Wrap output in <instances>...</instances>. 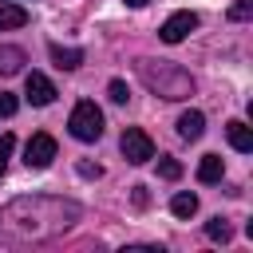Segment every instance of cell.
<instances>
[{
    "instance_id": "2e32d148",
    "label": "cell",
    "mask_w": 253,
    "mask_h": 253,
    "mask_svg": "<svg viewBox=\"0 0 253 253\" xmlns=\"http://www.w3.org/2000/svg\"><path fill=\"white\" fill-rule=\"evenodd\" d=\"M158 174H162L166 182H178V178H182V162H178V158H158Z\"/></svg>"
},
{
    "instance_id": "603a6c76",
    "label": "cell",
    "mask_w": 253,
    "mask_h": 253,
    "mask_svg": "<svg viewBox=\"0 0 253 253\" xmlns=\"http://www.w3.org/2000/svg\"><path fill=\"white\" fill-rule=\"evenodd\" d=\"M126 4H130V8H142V4H150V0H126Z\"/></svg>"
},
{
    "instance_id": "e0dca14e",
    "label": "cell",
    "mask_w": 253,
    "mask_h": 253,
    "mask_svg": "<svg viewBox=\"0 0 253 253\" xmlns=\"http://www.w3.org/2000/svg\"><path fill=\"white\" fill-rule=\"evenodd\" d=\"M12 150H16V138H12V134H0V178H4V170H8Z\"/></svg>"
},
{
    "instance_id": "8992f818",
    "label": "cell",
    "mask_w": 253,
    "mask_h": 253,
    "mask_svg": "<svg viewBox=\"0 0 253 253\" xmlns=\"http://www.w3.org/2000/svg\"><path fill=\"white\" fill-rule=\"evenodd\" d=\"M194 28H198V16H194V12H174V16L158 28V36H162V43H182Z\"/></svg>"
},
{
    "instance_id": "30bf717a",
    "label": "cell",
    "mask_w": 253,
    "mask_h": 253,
    "mask_svg": "<svg viewBox=\"0 0 253 253\" xmlns=\"http://www.w3.org/2000/svg\"><path fill=\"white\" fill-rule=\"evenodd\" d=\"M221 174H225V162H221V154H202V162H198V182L213 186V182H221Z\"/></svg>"
},
{
    "instance_id": "3957f363",
    "label": "cell",
    "mask_w": 253,
    "mask_h": 253,
    "mask_svg": "<svg viewBox=\"0 0 253 253\" xmlns=\"http://www.w3.org/2000/svg\"><path fill=\"white\" fill-rule=\"evenodd\" d=\"M67 130H71L79 142H95V138H103V111H99L91 99L75 103V111H71V119H67Z\"/></svg>"
},
{
    "instance_id": "7c38bea8",
    "label": "cell",
    "mask_w": 253,
    "mask_h": 253,
    "mask_svg": "<svg viewBox=\"0 0 253 253\" xmlns=\"http://www.w3.org/2000/svg\"><path fill=\"white\" fill-rule=\"evenodd\" d=\"M24 47H16V43H0V75H16L20 67H24Z\"/></svg>"
},
{
    "instance_id": "ac0fdd59",
    "label": "cell",
    "mask_w": 253,
    "mask_h": 253,
    "mask_svg": "<svg viewBox=\"0 0 253 253\" xmlns=\"http://www.w3.org/2000/svg\"><path fill=\"white\" fill-rule=\"evenodd\" d=\"M107 95H111V103H126V99H130V91H126L123 79H111V83H107Z\"/></svg>"
},
{
    "instance_id": "5bb4252c",
    "label": "cell",
    "mask_w": 253,
    "mask_h": 253,
    "mask_svg": "<svg viewBox=\"0 0 253 253\" xmlns=\"http://www.w3.org/2000/svg\"><path fill=\"white\" fill-rule=\"evenodd\" d=\"M170 210H174V217H194L198 213V194H174Z\"/></svg>"
},
{
    "instance_id": "ba28073f",
    "label": "cell",
    "mask_w": 253,
    "mask_h": 253,
    "mask_svg": "<svg viewBox=\"0 0 253 253\" xmlns=\"http://www.w3.org/2000/svg\"><path fill=\"white\" fill-rule=\"evenodd\" d=\"M202 130H206V115H202V111H182V115H178V134H182L186 142L202 138Z\"/></svg>"
},
{
    "instance_id": "9a60e30c",
    "label": "cell",
    "mask_w": 253,
    "mask_h": 253,
    "mask_svg": "<svg viewBox=\"0 0 253 253\" xmlns=\"http://www.w3.org/2000/svg\"><path fill=\"white\" fill-rule=\"evenodd\" d=\"M206 237L225 245V241H233V229H229V221H225V217H210V221H206Z\"/></svg>"
},
{
    "instance_id": "7a4b0ae2",
    "label": "cell",
    "mask_w": 253,
    "mask_h": 253,
    "mask_svg": "<svg viewBox=\"0 0 253 253\" xmlns=\"http://www.w3.org/2000/svg\"><path fill=\"white\" fill-rule=\"evenodd\" d=\"M134 71H138V79H142L154 95H162V99H190V95H194V75H190L186 67L170 63V59H138Z\"/></svg>"
},
{
    "instance_id": "4fadbf2b",
    "label": "cell",
    "mask_w": 253,
    "mask_h": 253,
    "mask_svg": "<svg viewBox=\"0 0 253 253\" xmlns=\"http://www.w3.org/2000/svg\"><path fill=\"white\" fill-rule=\"evenodd\" d=\"M24 24H28V12H24L20 4L4 0V4H0V32H8V28H24Z\"/></svg>"
},
{
    "instance_id": "d6986e66",
    "label": "cell",
    "mask_w": 253,
    "mask_h": 253,
    "mask_svg": "<svg viewBox=\"0 0 253 253\" xmlns=\"http://www.w3.org/2000/svg\"><path fill=\"white\" fill-rule=\"evenodd\" d=\"M75 174H79V178H103V166L83 158V162H75Z\"/></svg>"
},
{
    "instance_id": "277c9868",
    "label": "cell",
    "mask_w": 253,
    "mask_h": 253,
    "mask_svg": "<svg viewBox=\"0 0 253 253\" xmlns=\"http://www.w3.org/2000/svg\"><path fill=\"white\" fill-rule=\"evenodd\" d=\"M119 146H123V158H126L130 166H142V162L154 158V142H150V134L138 130V126H126L123 138H119Z\"/></svg>"
},
{
    "instance_id": "6da1fadb",
    "label": "cell",
    "mask_w": 253,
    "mask_h": 253,
    "mask_svg": "<svg viewBox=\"0 0 253 253\" xmlns=\"http://www.w3.org/2000/svg\"><path fill=\"white\" fill-rule=\"evenodd\" d=\"M83 217V206L55 194H24L0 210V241L4 245H43L63 237Z\"/></svg>"
},
{
    "instance_id": "44dd1931",
    "label": "cell",
    "mask_w": 253,
    "mask_h": 253,
    "mask_svg": "<svg viewBox=\"0 0 253 253\" xmlns=\"http://www.w3.org/2000/svg\"><path fill=\"white\" fill-rule=\"evenodd\" d=\"M16 107H20V103H16V95L0 91V119H12V115H16Z\"/></svg>"
},
{
    "instance_id": "7402d4cb",
    "label": "cell",
    "mask_w": 253,
    "mask_h": 253,
    "mask_svg": "<svg viewBox=\"0 0 253 253\" xmlns=\"http://www.w3.org/2000/svg\"><path fill=\"white\" fill-rule=\"evenodd\" d=\"M130 202H134V210H146V206H150V194H146V186H134V190H130Z\"/></svg>"
},
{
    "instance_id": "52a82bcc",
    "label": "cell",
    "mask_w": 253,
    "mask_h": 253,
    "mask_svg": "<svg viewBox=\"0 0 253 253\" xmlns=\"http://www.w3.org/2000/svg\"><path fill=\"white\" fill-rule=\"evenodd\" d=\"M24 95H28V103H32V107H47V103L55 99V83H51L47 75L32 71V75L24 79Z\"/></svg>"
},
{
    "instance_id": "cb8c5ba5",
    "label": "cell",
    "mask_w": 253,
    "mask_h": 253,
    "mask_svg": "<svg viewBox=\"0 0 253 253\" xmlns=\"http://www.w3.org/2000/svg\"><path fill=\"white\" fill-rule=\"evenodd\" d=\"M0 4H4V0H0Z\"/></svg>"
},
{
    "instance_id": "8fae6325",
    "label": "cell",
    "mask_w": 253,
    "mask_h": 253,
    "mask_svg": "<svg viewBox=\"0 0 253 253\" xmlns=\"http://www.w3.org/2000/svg\"><path fill=\"white\" fill-rule=\"evenodd\" d=\"M225 134H229V146H233V150H241V154L253 150V130H249L241 119H233V123L225 126Z\"/></svg>"
},
{
    "instance_id": "ffe728a7",
    "label": "cell",
    "mask_w": 253,
    "mask_h": 253,
    "mask_svg": "<svg viewBox=\"0 0 253 253\" xmlns=\"http://www.w3.org/2000/svg\"><path fill=\"white\" fill-rule=\"evenodd\" d=\"M249 16H253V0H237L229 8V20H249Z\"/></svg>"
},
{
    "instance_id": "9c48e42d",
    "label": "cell",
    "mask_w": 253,
    "mask_h": 253,
    "mask_svg": "<svg viewBox=\"0 0 253 253\" xmlns=\"http://www.w3.org/2000/svg\"><path fill=\"white\" fill-rule=\"evenodd\" d=\"M47 51H51V63H55L59 71H75V67L83 63V51H79V47H63V43H51Z\"/></svg>"
},
{
    "instance_id": "5b68a950",
    "label": "cell",
    "mask_w": 253,
    "mask_h": 253,
    "mask_svg": "<svg viewBox=\"0 0 253 253\" xmlns=\"http://www.w3.org/2000/svg\"><path fill=\"white\" fill-rule=\"evenodd\" d=\"M51 158H55V138L51 134H32L28 138V146H24V166L28 170H43V166H51Z\"/></svg>"
}]
</instances>
